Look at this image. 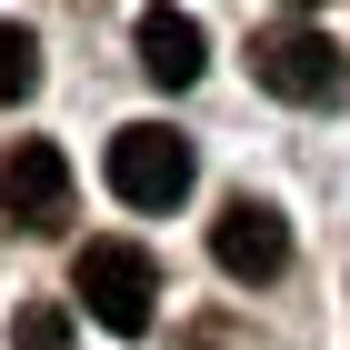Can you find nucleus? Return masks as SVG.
Masks as SVG:
<instances>
[{
	"instance_id": "1a4fd4ad",
	"label": "nucleus",
	"mask_w": 350,
	"mask_h": 350,
	"mask_svg": "<svg viewBox=\"0 0 350 350\" xmlns=\"http://www.w3.org/2000/svg\"><path fill=\"white\" fill-rule=\"evenodd\" d=\"M291 10H310V0H291Z\"/></svg>"
},
{
	"instance_id": "f257e3e1",
	"label": "nucleus",
	"mask_w": 350,
	"mask_h": 350,
	"mask_svg": "<svg viewBox=\"0 0 350 350\" xmlns=\"http://www.w3.org/2000/svg\"><path fill=\"white\" fill-rule=\"evenodd\" d=\"M70 300H81L100 330L140 340V330L161 321V260L131 250V241H81V260H70Z\"/></svg>"
},
{
	"instance_id": "20e7f679",
	"label": "nucleus",
	"mask_w": 350,
	"mask_h": 350,
	"mask_svg": "<svg viewBox=\"0 0 350 350\" xmlns=\"http://www.w3.org/2000/svg\"><path fill=\"white\" fill-rule=\"evenodd\" d=\"M0 220H21V230H60L70 220V161H60V140H10L0 150Z\"/></svg>"
},
{
	"instance_id": "7ed1b4c3",
	"label": "nucleus",
	"mask_w": 350,
	"mask_h": 350,
	"mask_svg": "<svg viewBox=\"0 0 350 350\" xmlns=\"http://www.w3.org/2000/svg\"><path fill=\"white\" fill-rule=\"evenodd\" d=\"M250 70H260L270 100H300V110L350 100V60H340V40H321V30H300V21L260 30V40H250Z\"/></svg>"
},
{
	"instance_id": "6e6552de",
	"label": "nucleus",
	"mask_w": 350,
	"mask_h": 350,
	"mask_svg": "<svg viewBox=\"0 0 350 350\" xmlns=\"http://www.w3.org/2000/svg\"><path fill=\"white\" fill-rule=\"evenodd\" d=\"M10 340H21V350H70V310H60V300H21Z\"/></svg>"
},
{
	"instance_id": "39448f33",
	"label": "nucleus",
	"mask_w": 350,
	"mask_h": 350,
	"mask_svg": "<svg viewBox=\"0 0 350 350\" xmlns=\"http://www.w3.org/2000/svg\"><path fill=\"white\" fill-rule=\"evenodd\" d=\"M211 260L230 270V280H250V291H260V280H280V270H291V220L270 211V200H230V211L211 220Z\"/></svg>"
},
{
	"instance_id": "423d86ee",
	"label": "nucleus",
	"mask_w": 350,
	"mask_h": 350,
	"mask_svg": "<svg viewBox=\"0 0 350 350\" xmlns=\"http://www.w3.org/2000/svg\"><path fill=\"white\" fill-rule=\"evenodd\" d=\"M140 70H150V81L161 90H190L200 81V60H211V30L190 21V10H170V0H150V10H140Z\"/></svg>"
},
{
	"instance_id": "f03ea898",
	"label": "nucleus",
	"mask_w": 350,
	"mask_h": 350,
	"mask_svg": "<svg viewBox=\"0 0 350 350\" xmlns=\"http://www.w3.org/2000/svg\"><path fill=\"white\" fill-rule=\"evenodd\" d=\"M200 161H190V131L170 120H131V131H110V190L131 200V211H180Z\"/></svg>"
},
{
	"instance_id": "0eeeda50",
	"label": "nucleus",
	"mask_w": 350,
	"mask_h": 350,
	"mask_svg": "<svg viewBox=\"0 0 350 350\" xmlns=\"http://www.w3.org/2000/svg\"><path fill=\"white\" fill-rule=\"evenodd\" d=\"M30 81H40V40H30L21 21H0V110L30 100Z\"/></svg>"
}]
</instances>
